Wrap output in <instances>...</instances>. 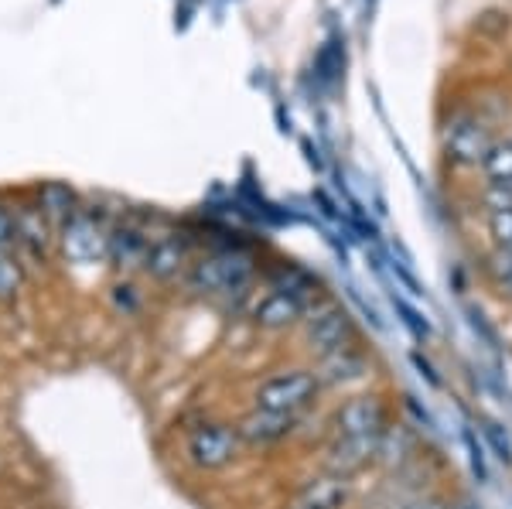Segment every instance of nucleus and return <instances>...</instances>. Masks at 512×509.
Instances as JSON below:
<instances>
[{"label":"nucleus","instance_id":"17","mask_svg":"<svg viewBox=\"0 0 512 509\" xmlns=\"http://www.w3.org/2000/svg\"><path fill=\"white\" fill-rule=\"evenodd\" d=\"M482 267H485V277H489V284L495 287V291L512 301V250H506V246H495L489 257L482 260Z\"/></svg>","mask_w":512,"mask_h":509},{"label":"nucleus","instance_id":"14","mask_svg":"<svg viewBox=\"0 0 512 509\" xmlns=\"http://www.w3.org/2000/svg\"><path fill=\"white\" fill-rule=\"evenodd\" d=\"M110 257L117 260V267H147V257H151V240L137 229H117L110 236Z\"/></svg>","mask_w":512,"mask_h":509},{"label":"nucleus","instance_id":"26","mask_svg":"<svg viewBox=\"0 0 512 509\" xmlns=\"http://www.w3.org/2000/svg\"><path fill=\"white\" fill-rule=\"evenodd\" d=\"M45 209L59 212V216H65V212L72 216V192H69V188H62V185H48L45 188Z\"/></svg>","mask_w":512,"mask_h":509},{"label":"nucleus","instance_id":"7","mask_svg":"<svg viewBox=\"0 0 512 509\" xmlns=\"http://www.w3.org/2000/svg\"><path fill=\"white\" fill-rule=\"evenodd\" d=\"M294 428H297V417L253 407L250 414L239 417L236 434H239V441L250 445V448H270V445H280V441L291 438Z\"/></svg>","mask_w":512,"mask_h":509},{"label":"nucleus","instance_id":"24","mask_svg":"<svg viewBox=\"0 0 512 509\" xmlns=\"http://www.w3.org/2000/svg\"><path fill=\"white\" fill-rule=\"evenodd\" d=\"M21 287V267L14 264V257L7 250H0V301L14 298V291Z\"/></svg>","mask_w":512,"mask_h":509},{"label":"nucleus","instance_id":"23","mask_svg":"<svg viewBox=\"0 0 512 509\" xmlns=\"http://www.w3.org/2000/svg\"><path fill=\"white\" fill-rule=\"evenodd\" d=\"M489 233L495 246H512V205L506 209H489Z\"/></svg>","mask_w":512,"mask_h":509},{"label":"nucleus","instance_id":"32","mask_svg":"<svg viewBox=\"0 0 512 509\" xmlns=\"http://www.w3.org/2000/svg\"><path fill=\"white\" fill-rule=\"evenodd\" d=\"M509 192H512V185H509Z\"/></svg>","mask_w":512,"mask_h":509},{"label":"nucleus","instance_id":"13","mask_svg":"<svg viewBox=\"0 0 512 509\" xmlns=\"http://www.w3.org/2000/svg\"><path fill=\"white\" fill-rule=\"evenodd\" d=\"M414 455H417V434H414L410 424L396 421L383 434H379L376 465H383V469H403V465H407Z\"/></svg>","mask_w":512,"mask_h":509},{"label":"nucleus","instance_id":"16","mask_svg":"<svg viewBox=\"0 0 512 509\" xmlns=\"http://www.w3.org/2000/svg\"><path fill=\"white\" fill-rule=\"evenodd\" d=\"M181 264H185V243L181 240H161L151 243V257H147V270H151L158 281H171L178 274Z\"/></svg>","mask_w":512,"mask_h":509},{"label":"nucleus","instance_id":"19","mask_svg":"<svg viewBox=\"0 0 512 509\" xmlns=\"http://www.w3.org/2000/svg\"><path fill=\"white\" fill-rule=\"evenodd\" d=\"M478 434H482L485 451H489L495 462L512 465V438L506 434V428L495 421V417H478Z\"/></svg>","mask_w":512,"mask_h":509},{"label":"nucleus","instance_id":"31","mask_svg":"<svg viewBox=\"0 0 512 509\" xmlns=\"http://www.w3.org/2000/svg\"><path fill=\"white\" fill-rule=\"evenodd\" d=\"M448 509H485V506L478 503L475 496H458V499H454V503H451Z\"/></svg>","mask_w":512,"mask_h":509},{"label":"nucleus","instance_id":"28","mask_svg":"<svg viewBox=\"0 0 512 509\" xmlns=\"http://www.w3.org/2000/svg\"><path fill=\"white\" fill-rule=\"evenodd\" d=\"M14 240H18V223L11 219V212L0 209V250H7Z\"/></svg>","mask_w":512,"mask_h":509},{"label":"nucleus","instance_id":"15","mask_svg":"<svg viewBox=\"0 0 512 509\" xmlns=\"http://www.w3.org/2000/svg\"><path fill=\"white\" fill-rule=\"evenodd\" d=\"M274 291H284V294H294V298H301L304 305L311 308V298H318V291H321V281L311 270H304V267H294V264H284L274 274Z\"/></svg>","mask_w":512,"mask_h":509},{"label":"nucleus","instance_id":"10","mask_svg":"<svg viewBox=\"0 0 512 509\" xmlns=\"http://www.w3.org/2000/svg\"><path fill=\"white\" fill-rule=\"evenodd\" d=\"M62 246L65 257L76 260V264H96V260L110 257V236H103V229L86 216H76L65 223Z\"/></svg>","mask_w":512,"mask_h":509},{"label":"nucleus","instance_id":"3","mask_svg":"<svg viewBox=\"0 0 512 509\" xmlns=\"http://www.w3.org/2000/svg\"><path fill=\"white\" fill-rule=\"evenodd\" d=\"M301 325H304V346H308V352L315 359L349 346V342H359V325H355L352 311L345 305H338V301L315 305Z\"/></svg>","mask_w":512,"mask_h":509},{"label":"nucleus","instance_id":"27","mask_svg":"<svg viewBox=\"0 0 512 509\" xmlns=\"http://www.w3.org/2000/svg\"><path fill=\"white\" fill-rule=\"evenodd\" d=\"M468 325L475 328V335H482L485 346H489L492 352L499 349V335H495V328H492L489 322H485V315H482L478 308H468Z\"/></svg>","mask_w":512,"mask_h":509},{"label":"nucleus","instance_id":"22","mask_svg":"<svg viewBox=\"0 0 512 509\" xmlns=\"http://www.w3.org/2000/svg\"><path fill=\"white\" fill-rule=\"evenodd\" d=\"M342 69H345V48H338V41H328V45L318 52V79L332 82V79H338Z\"/></svg>","mask_w":512,"mask_h":509},{"label":"nucleus","instance_id":"30","mask_svg":"<svg viewBox=\"0 0 512 509\" xmlns=\"http://www.w3.org/2000/svg\"><path fill=\"white\" fill-rule=\"evenodd\" d=\"M403 400H407V407L414 410V414H417V421L424 424V428H434V417L427 414V407H420V404H417V397H403Z\"/></svg>","mask_w":512,"mask_h":509},{"label":"nucleus","instance_id":"25","mask_svg":"<svg viewBox=\"0 0 512 509\" xmlns=\"http://www.w3.org/2000/svg\"><path fill=\"white\" fill-rule=\"evenodd\" d=\"M410 363H414L417 376H420V380L427 383V387H431V390H444V380H441V373H437V366L431 363V359L424 356V352H420V349H414V352H410Z\"/></svg>","mask_w":512,"mask_h":509},{"label":"nucleus","instance_id":"20","mask_svg":"<svg viewBox=\"0 0 512 509\" xmlns=\"http://www.w3.org/2000/svg\"><path fill=\"white\" fill-rule=\"evenodd\" d=\"M390 301H393V311H396V318H400V325L407 328V332L414 335L417 342H427V339H431L434 328H431V322H427L424 311H417L407 298H403V294H396V291L390 294Z\"/></svg>","mask_w":512,"mask_h":509},{"label":"nucleus","instance_id":"4","mask_svg":"<svg viewBox=\"0 0 512 509\" xmlns=\"http://www.w3.org/2000/svg\"><path fill=\"white\" fill-rule=\"evenodd\" d=\"M390 424V404L383 400V393L345 397L332 414V431L342 438H379Z\"/></svg>","mask_w":512,"mask_h":509},{"label":"nucleus","instance_id":"12","mask_svg":"<svg viewBox=\"0 0 512 509\" xmlns=\"http://www.w3.org/2000/svg\"><path fill=\"white\" fill-rule=\"evenodd\" d=\"M308 305H304L301 298H294V294H284V291H270L263 294L260 301H256L253 308V322L260 328H267V332H284V328H294L301 325L304 318H308Z\"/></svg>","mask_w":512,"mask_h":509},{"label":"nucleus","instance_id":"1","mask_svg":"<svg viewBox=\"0 0 512 509\" xmlns=\"http://www.w3.org/2000/svg\"><path fill=\"white\" fill-rule=\"evenodd\" d=\"M321 380L315 369H280V373L267 376V380L256 387L253 400L256 407L263 410H277V414H291V417H301L308 407L318 404L321 397Z\"/></svg>","mask_w":512,"mask_h":509},{"label":"nucleus","instance_id":"5","mask_svg":"<svg viewBox=\"0 0 512 509\" xmlns=\"http://www.w3.org/2000/svg\"><path fill=\"white\" fill-rule=\"evenodd\" d=\"M239 445H243V441H239L236 428H229V424H222V421H205L188 434L185 451L195 469L216 472V469H226L239 455Z\"/></svg>","mask_w":512,"mask_h":509},{"label":"nucleus","instance_id":"6","mask_svg":"<svg viewBox=\"0 0 512 509\" xmlns=\"http://www.w3.org/2000/svg\"><path fill=\"white\" fill-rule=\"evenodd\" d=\"M492 147L495 141L489 127L475 113H458L444 127V151H448V161H454L458 168H482Z\"/></svg>","mask_w":512,"mask_h":509},{"label":"nucleus","instance_id":"9","mask_svg":"<svg viewBox=\"0 0 512 509\" xmlns=\"http://www.w3.org/2000/svg\"><path fill=\"white\" fill-rule=\"evenodd\" d=\"M315 373H318V380L325 390H342V387H349V383L362 380V376L369 373V356L359 342H349V346L321 356L315 363Z\"/></svg>","mask_w":512,"mask_h":509},{"label":"nucleus","instance_id":"11","mask_svg":"<svg viewBox=\"0 0 512 509\" xmlns=\"http://www.w3.org/2000/svg\"><path fill=\"white\" fill-rule=\"evenodd\" d=\"M349 499H352V479L335 472L311 475L297 489V509H345Z\"/></svg>","mask_w":512,"mask_h":509},{"label":"nucleus","instance_id":"29","mask_svg":"<svg viewBox=\"0 0 512 509\" xmlns=\"http://www.w3.org/2000/svg\"><path fill=\"white\" fill-rule=\"evenodd\" d=\"M448 506L451 503L441 496H417V499H410V503H403L400 509H448Z\"/></svg>","mask_w":512,"mask_h":509},{"label":"nucleus","instance_id":"21","mask_svg":"<svg viewBox=\"0 0 512 509\" xmlns=\"http://www.w3.org/2000/svg\"><path fill=\"white\" fill-rule=\"evenodd\" d=\"M461 441H465V451H468V465H472V475L478 479V486L489 482V451H485V441L482 434H475V428H461Z\"/></svg>","mask_w":512,"mask_h":509},{"label":"nucleus","instance_id":"33","mask_svg":"<svg viewBox=\"0 0 512 509\" xmlns=\"http://www.w3.org/2000/svg\"><path fill=\"white\" fill-rule=\"evenodd\" d=\"M509 250H512V246H509Z\"/></svg>","mask_w":512,"mask_h":509},{"label":"nucleus","instance_id":"8","mask_svg":"<svg viewBox=\"0 0 512 509\" xmlns=\"http://www.w3.org/2000/svg\"><path fill=\"white\" fill-rule=\"evenodd\" d=\"M376 455L379 438H342V434H335L325 445V472L352 479V475L366 472L369 465H376Z\"/></svg>","mask_w":512,"mask_h":509},{"label":"nucleus","instance_id":"2","mask_svg":"<svg viewBox=\"0 0 512 509\" xmlns=\"http://www.w3.org/2000/svg\"><path fill=\"white\" fill-rule=\"evenodd\" d=\"M253 281V257L243 250H216L192 264L188 284L198 294H246Z\"/></svg>","mask_w":512,"mask_h":509},{"label":"nucleus","instance_id":"18","mask_svg":"<svg viewBox=\"0 0 512 509\" xmlns=\"http://www.w3.org/2000/svg\"><path fill=\"white\" fill-rule=\"evenodd\" d=\"M482 171L492 188H509L512 185V141H495L489 158L482 164Z\"/></svg>","mask_w":512,"mask_h":509}]
</instances>
